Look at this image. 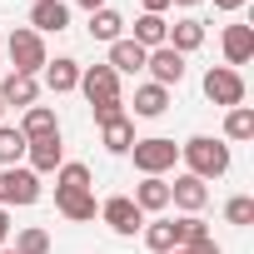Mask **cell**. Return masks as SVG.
Segmentation results:
<instances>
[{"instance_id": "cell-11", "label": "cell", "mask_w": 254, "mask_h": 254, "mask_svg": "<svg viewBox=\"0 0 254 254\" xmlns=\"http://www.w3.org/2000/svg\"><path fill=\"white\" fill-rule=\"evenodd\" d=\"M70 25V5H65V0H35V5H30V30L35 35H45V30H65Z\"/></svg>"}, {"instance_id": "cell-28", "label": "cell", "mask_w": 254, "mask_h": 254, "mask_svg": "<svg viewBox=\"0 0 254 254\" xmlns=\"http://www.w3.org/2000/svg\"><path fill=\"white\" fill-rule=\"evenodd\" d=\"M15 254H50V234L35 229V224L20 229V234H15Z\"/></svg>"}, {"instance_id": "cell-20", "label": "cell", "mask_w": 254, "mask_h": 254, "mask_svg": "<svg viewBox=\"0 0 254 254\" xmlns=\"http://www.w3.org/2000/svg\"><path fill=\"white\" fill-rule=\"evenodd\" d=\"M135 204H140V214H160V209L170 204V185L155 180V175H145V185L135 190Z\"/></svg>"}, {"instance_id": "cell-31", "label": "cell", "mask_w": 254, "mask_h": 254, "mask_svg": "<svg viewBox=\"0 0 254 254\" xmlns=\"http://www.w3.org/2000/svg\"><path fill=\"white\" fill-rule=\"evenodd\" d=\"M90 110H95V120H100V125H110V120H120V115H125V100L115 95V100H100V105H90Z\"/></svg>"}, {"instance_id": "cell-19", "label": "cell", "mask_w": 254, "mask_h": 254, "mask_svg": "<svg viewBox=\"0 0 254 254\" xmlns=\"http://www.w3.org/2000/svg\"><path fill=\"white\" fill-rule=\"evenodd\" d=\"M165 110H170V90H165V85L150 80V85L135 90V115H140V120H155V115H165Z\"/></svg>"}, {"instance_id": "cell-10", "label": "cell", "mask_w": 254, "mask_h": 254, "mask_svg": "<svg viewBox=\"0 0 254 254\" xmlns=\"http://www.w3.org/2000/svg\"><path fill=\"white\" fill-rule=\"evenodd\" d=\"M55 209H60L65 219H75V224H85V219H95V214H100L90 190H65V185H55Z\"/></svg>"}, {"instance_id": "cell-7", "label": "cell", "mask_w": 254, "mask_h": 254, "mask_svg": "<svg viewBox=\"0 0 254 254\" xmlns=\"http://www.w3.org/2000/svg\"><path fill=\"white\" fill-rule=\"evenodd\" d=\"M75 90H85L90 105H100V100H115V95H120V75H115L110 65H85Z\"/></svg>"}, {"instance_id": "cell-33", "label": "cell", "mask_w": 254, "mask_h": 254, "mask_svg": "<svg viewBox=\"0 0 254 254\" xmlns=\"http://www.w3.org/2000/svg\"><path fill=\"white\" fill-rule=\"evenodd\" d=\"M5 234H10V214H5V204H0V244H5Z\"/></svg>"}, {"instance_id": "cell-3", "label": "cell", "mask_w": 254, "mask_h": 254, "mask_svg": "<svg viewBox=\"0 0 254 254\" xmlns=\"http://www.w3.org/2000/svg\"><path fill=\"white\" fill-rule=\"evenodd\" d=\"M130 155H135V170H140V175H155V180H160L165 170H175V155H180V145L155 135V140H135V145H130Z\"/></svg>"}, {"instance_id": "cell-13", "label": "cell", "mask_w": 254, "mask_h": 254, "mask_svg": "<svg viewBox=\"0 0 254 254\" xmlns=\"http://www.w3.org/2000/svg\"><path fill=\"white\" fill-rule=\"evenodd\" d=\"M145 55H150L145 45H135V40L120 35V40L110 45V60H105V65H110L115 75H135V70H145Z\"/></svg>"}, {"instance_id": "cell-37", "label": "cell", "mask_w": 254, "mask_h": 254, "mask_svg": "<svg viewBox=\"0 0 254 254\" xmlns=\"http://www.w3.org/2000/svg\"><path fill=\"white\" fill-rule=\"evenodd\" d=\"M170 254H194V249H170Z\"/></svg>"}, {"instance_id": "cell-22", "label": "cell", "mask_w": 254, "mask_h": 254, "mask_svg": "<svg viewBox=\"0 0 254 254\" xmlns=\"http://www.w3.org/2000/svg\"><path fill=\"white\" fill-rule=\"evenodd\" d=\"M120 30H125V20H120V10H95L90 15V40H105V45H115L120 40Z\"/></svg>"}, {"instance_id": "cell-39", "label": "cell", "mask_w": 254, "mask_h": 254, "mask_svg": "<svg viewBox=\"0 0 254 254\" xmlns=\"http://www.w3.org/2000/svg\"><path fill=\"white\" fill-rule=\"evenodd\" d=\"M0 115H5V105H0Z\"/></svg>"}, {"instance_id": "cell-9", "label": "cell", "mask_w": 254, "mask_h": 254, "mask_svg": "<svg viewBox=\"0 0 254 254\" xmlns=\"http://www.w3.org/2000/svg\"><path fill=\"white\" fill-rule=\"evenodd\" d=\"M145 70L155 75V85H165V90H170V85H180V80H185V55H180V50H170V45H160V50H150V55H145Z\"/></svg>"}, {"instance_id": "cell-38", "label": "cell", "mask_w": 254, "mask_h": 254, "mask_svg": "<svg viewBox=\"0 0 254 254\" xmlns=\"http://www.w3.org/2000/svg\"><path fill=\"white\" fill-rule=\"evenodd\" d=\"M0 254H15V249H0Z\"/></svg>"}, {"instance_id": "cell-36", "label": "cell", "mask_w": 254, "mask_h": 254, "mask_svg": "<svg viewBox=\"0 0 254 254\" xmlns=\"http://www.w3.org/2000/svg\"><path fill=\"white\" fill-rule=\"evenodd\" d=\"M170 5H204V0H170Z\"/></svg>"}, {"instance_id": "cell-6", "label": "cell", "mask_w": 254, "mask_h": 254, "mask_svg": "<svg viewBox=\"0 0 254 254\" xmlns=\"http://www.w3.org/2000/svg\"><path fill=\"white\" fill-rule=\"evenodd\" d=\"M100 219H105L115 234H135V229L145 224V214H140V204H135L130 194H115V199H105V204H100Z\"/></svg>"}, {"instance_id": "cell-4", "label": "cell", "mask_w": 254, "mask_h": 254, "mask_svg": "<svg viewBox=\"0 0 254 254\" xmlns=\"http://www.w3.org/2000/svg\"><path fill=\"white\" fill-rule=\"evenodd\" d=\"M40 199V175L25 170V165H10V170H0V204H35Z\"/></svg>"}, {"instance_id": "cell-29", "label": "cell", "mask_w": 254, "mask_h": 254, "mask_svg": "<svg viewBox=\"0 0 254 254\" xmlns=\"http://www.w3.org/2000/svg\"><path fill=\"white\" fill-rule=\"evenodd\" d=\"M55 185H65V190H90V170H85V165H60V170H55Z\"/></svg>"}, {"instance_id": "cell-32", "label": "cell", "mask_w": 254, "mask_h": 254, "mask_svg": "<svg viewBox=\"0 0 254 254\" xmlns=\"http://www.w3.org/2000/svg\"><path fill=\"white\" fill-rule=\"evenodd\" d=\"M170 10V0H145V15H165Z\"/></svg>"}, {"instance_id": "cell-18", "label": "cell", "mask_w": 254, "mask_h": 254, "mask_svg": "<svg viewBox=\"0 0 254 254\" xmlns=\"http://www.w3.org/2000/svg\"><path fill=\"white\" fill-rule=\"evenodd\" d=\"M15 130H20L25 140H40V135H55V130H60V120H55V110H50V105H30V110H25V120L15 125Z\"/></svg>"}, {"instance_id": "cell-16", "label": "cell", "mask_w": 254, "mask_h": 254, "mask_svg": "<svg viewBox=\"0 0 254 254\" xmlns=\"http://www.w3.org/2000/svg\"><path fill=\"white\" fill-rule=\"evenodd\" d=\"M100 140H105L110 155H130V145H135V120H130V115H120V120L100 125Z\"/></svg>"}, {"instance_id": "cell-2", "label": "cell", "mask_w": 254, "mask_h": 254, "mask_svg": "<svg viewBox=\"0 0 254 254\" xmlns=\"http://www.w3.org/2000/svg\"><path fill=\"white\" fill-rule=\"evenodd\" d=\"M10 60H15V75H40L50 60H45V40L30 30V25H20V30H10Z\"/></svg>"}, {"instance_id": "cell-5", "label": "cell", "mask_w": 254, "mask_h": 254, "mask_svg": "<svg viewBox=\"0 0 254 254\" xmlns=\"http://www.w3.org/2000/svg\"><path fill=\"white\" fill-rule=\"evenodd\" d=\"M204 95H209L214 105L234 110V105H244V75L229 70V65H209V70H204Z\"/></svg>"}, {"instance_id": "cell-14", "label": "cell", "mask_w": 254, "mask_h": 254, "mask_svg": "<svg viewBox=\"0 0 254 254\" xmlns=\"http://www.w3.org/2000/svg\"><path fill=\"white\" fill-rule=\"evenodd\" d=\"M40 100V85H35V75H5V85H0V105H20V110H30Z\"/></svg>"}, {"instance_id": "cell-35", "label": "cell", "mask_w": 254, "mask_h": 254, "mask_svg": "<svg viewBox=\"0 0 254 254\" xmlns=\"http://www.w3.org/2000/svg\"><path fill=\"white\" fill-rule=\"evenodd\" d=\"M80 5H85V10L95 15V10H105V0H80Z\"/></svg>"}, {"instance_id": "cell-24", "label": "cell", "mask_w": 254, "mask_h": 254, "mask_svg": "<svg viewBox=\"0 0 254 254\" xmlns=\"http://www.w3.org/2000/svg\"><path fill=\"white\" fill-rule=\"evenodd\" d=\"M20 160H25V135L10 130V125H0V170H10Z\"/></svg>"}, {"instance_id": "cell-26", "label": "cell", "mask_w": 254, "mask_h": 254, "mask_svg": "<svg viewBox=\"0 0 254 254\" xmlns=\"http://www.w3.org/2000/svg\"><path fill=\"white\" fill-rule=\"evenodd\" d=\"M224 135H229V140H254V110H249V105H234V110L224 115Z\"/></svg>"}, {"instance_id": "cell-17", "label": "cell", "mask_w": 254, "mask_h": 254, "mask_svg": "<svg viewBox=\"0 0 254 254\" xmlns=\"http://www.w3.org/2000/svg\"><path fill=\"white\" fill-rule=\"evenodd\" d=\"M165 45H170V50H180V55L199 50V45H204V20H175V25H170V35H165Z\"/></svg>"}, {"instance_id": "cell-21", "label": "cell", "mask_w": 254, "mask_h": 254, "mask_svg": "<svg viewBox=\"0 0 254 254\" xmlns=\"http://www.w3.org/2000/svg\"><path fill=\"white\" fill-rule=\"evenodd\" d=\"M165 35H170V20H165V15H140V20H135V45L160 50V45H165Z\"/></svg>"}, {"instance_id": "cell-15", "label": "cell", "mask_w": 254, "mask_h": 254, "mask_svg": "<svg viewBox=\"0 0 254 254\" xmlns=\"http://www.w3.org/2000/svg\"><path fill=\"white\" fill-rule=\"evenodd\" d=\"M224 60H229V70L254 60V30L249 25H229L224 30Z\"/></svg>"}, {"instance_id": "cell-25", "label": "cell", "mask_w": 254, "mask_h": 254, "mask_svg": "<svg viewBox=\"0 0 254 254\" xmlns=\"http://www.w3.org/2000/svg\"><path fill=\"white\" fill-rule=\"evenodd\" d=\"M175 239H180V249H194V244L209 239V224L199 214H185V219H175Z\"/></svg>"}, {"instance_id": "cell-27", "label": "cell", "mask_w": 254, "mask_h": 254, "mask_svg": "<svg viewBox=\"0 0 254 254\" xmlns=\"http://www.w3.org/2000/svg\"><path fill=\"white\" fill-rule=\"evenodd\" d=\"M145 244H150L155 254H170V249H180V239H175V219H155V224L145 229Z\"/></svg>"}, {"instance_id": "cell-1", "label": "cell", "mask_w": 254, "mask_h": 254, "mask_svg": "<svg viewBox=\"0 0 254 254\" xmlns=\"http://www.w3.org/2000/svg\"><path fill=\"white\" fill-rule=\"evenodd\" d=\"M180 155H185V165H190L194 180H219V175L229 170V145H219V140H209V135H190V140L180 145Z\"/></svg>"}, {"instance_id": "cell-34", "label": "cell", "mask_w": 254, "mask_h": 254, "mask_svg": "<svg viewBox=\"0 0 254 254\" xmlns=\"http://www.w3.org/2000/svg\"><path fill=\"white\" fill-rule=\"evenodd\" d=\"M244 0H214V10H239Z\"/></svg>"}, {"instance_id": "cell-23", "label": "cell", "mask_w": 254, "mask_h": 254, "mask_svg": "<svg viewBox=\"0 0 254 254\" xmlns=\"http://www.w3.org/2000/svg\"><path fill=\"white\" fill-rule=\"evenodd\" d=\"M45 85H50L55 95L75 90V85H80V65H75V60H55V65H45Z\"/></svg>"}, {"instance_id": "cell-8", "label": "cell", "mask_w": 254, "mask_h": 254, "mask_svg": "<svg viewBox=\"0 0 254 254\" xmlns=\"http://www.w3.org/2000/svg\"><path fill=\"white\" fill-rule=\"evenodd\" d=\"M25 160H30V170H35V175H50V170H60V165H65L60 130H55V135H40V140H25Z\"/></svg>"}, {"instance_id": "cell-12", "label": "cell", "mask_w": 254, "mask_h": 254, "mask_svg": "<svg viewBox=\"0 0 254 254\" xmlns=\"http://www.w3.org/2000/svg\"><path fill=\"white\" fill-rule=\"evenodd\" d=\"M170 204H180L185 214H199V209L209 204V190H204V180H194V175H180V180L170 185Z\"/></svg>"}, {"instance_id": "cell-30", "label": "cell", "mask_w": 254, "mask_h": 254, "mask_svg": "<svg viewBox=\"0 0 254 254\" xmlns=\"http://www.w3.org/2000/svg\"><path fill=\"white\" fill-rule=\"evenodd\" d=\"M224 219H229V224H254V199H249V194H234V199L224 204Z\"/></svg>"}]
</instances>
